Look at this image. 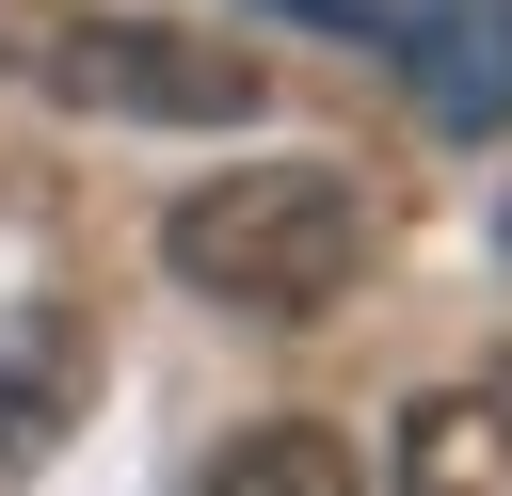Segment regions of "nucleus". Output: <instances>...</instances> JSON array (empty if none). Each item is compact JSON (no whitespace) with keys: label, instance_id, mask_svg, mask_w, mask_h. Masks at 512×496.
Masks as SVG:
<instances>
[{"label":"nucleus","instance_id":"f257e3e1","mask_svg":"<svg viewBox=\"0 0 512 496\" xmlns=\"http://www.w3.org/2000/svg\"><path fill=\"white\" fill-rule=\"evenodd\" d=\"M160 256H176V288H208L240 320H320V304L368 288L384 224H368V176L352 160H240V176L176 192Z\"/></svg>","mask_w":512,"mask_h":496},{"label":"nucleus","instance_id":"f03ea898","mask_svg":"<svg viewBox=\"0 0 512 496\" xmlns=\"http://www.w3.org/2000/svg\"><path fill=\"white\" fill-rule=\"evenodd\" d=\"M0 80L48 112H112V128H256L272 80L224 32L176 16H112V0H0Z\"/></svg>","mask_w":512,"mask_h":496},{"label":"nucleus","instance_id":"7ed1b4c3","mask_svg":"<svg viewBox=\"0 0 512 496\" xmlns=\"http://www.w3.org/2000/svg\"><path fill=\"white\" fill-rule=\"evenodd\" d=\"M272 16L384 48L400 96H416L448 144H496V128H512V0H272Z\"/></svg>","mask_w":512,"mask_h":496},{"label":"nucleus","instance_id":"20e7f679","mask_svg":"<svg viewBox=\"0 0 512 496\" xmlns=\"http://www.w3.org/2000/svg\"><path fill=\"white\" fill-rule=\"evenodd\" d=\"M384 496H512V368H480V384H432V400L400 416V464H384Z\"/></svg>","mask_w":512,"mask_h":496},{"label":"nucleus","instance_id":"39448f33","mask_svg":"<svg viewBox=\"0 0 512 496\" xmlns=\"http://www.w3.org/2000/svg\"><path fill=\"white\" fill-rule=\"evenodd\" d=\"M80 400H96V336L80 320H0V464H32V448H64L80 432Z\"/></svg>","mask_w":512,"mask_h":496},{"label":"nucleus","instance_id":"423d86ee","mask_svg":"<svg viewBox=\"0 0 512 496\" xmlns=\"http://www.w3.org/2000/svg\"><path fill=\"white\" fill-rule=\"evenodd\" d=\"M192 496H384L320 416H256V432H224L208 464H192Z\"/></svg>","mask_w":512,"mask_h":496}]
</instances>
